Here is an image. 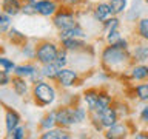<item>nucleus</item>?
<instances>
[{"mask_svg":"<svg viewBox=\"0 0 148 139\" xmlns=\"http://www.w3.org/2000/svg\"><path fill=\"white\" fill-rule=\"evenodd\" d=\"M130 59H131V54L128 53V50L117 48L114 45H108L102 51V62L111 70L123 67Z\"/></svg>","mask_w":148,"mask_h":139,"instance_id":"1","label":"nucleus"},{"mask_svg":"<svg viewBox=\"0 0 148 139\" xmlns=\"http://www.w3.org/2000/svg\"><path fill=\"white\" fill-rule=\"evenodd\" d=\"M32 97L39 105H51L54 104L56 97H57V93H56V88L51 85V83L40 81L32 85Z\"/></svg>","mask_w":148,"mask_h":139,"instance_id":"2","label":"nucleus"},{"mask_svg":"<svg viewBox=\"0 0 148 139\" xmlns=\"http://www.w3.org/2000/svg\"><path fill=\"white\" fill-rule=\"evenodd\" d=\"M59 46L54 42H42L40 45H37L36 48V60L40 65H46V63H53L56 62L59 56Z\"/></svg>","mask_w":148,"mask_h":139,"instance_id":"3","label":"nucleus"},{"mask_svg":"<svg viewBox=\"0 0 148 139\" xmlns=\"http://www.w3.org/2000/svg\"><path fill=\"white\" fill-rule=\"evenodd\" d=\"M91 116H92V124L96 125L97 130H102V128H106L108 130L110 127H113L114 124H117L119 120V113L116 108H111L108 107L106 110L100 111H91Z\"/></svg>","mask_w":148,"mask_h":139,"instance_id":"4","label":"nucleus"},{"mask_svg":"<svg viewBox=\"0 0 148 139\" xmlns=\"http://www.w3.org/2000/svg\"><path fill=\"white\" fill-rule=\"evenodd\" d=\"M53 23L59 31H63V30H68V28L77 25V20H76L74 12L71 11H57L54 14Z\"/></svg>","mask_w":148,"mask_h":139,"instance_id":"5","label":"nucleus"},{"mask_svg":"<svg viewBox=\"0 0 148 139\" xmlns=\"http://www.w3.org/2000/svg\"><path fill=\"white\" fill-rule=\"evenodd\" d=\"M56 120H57V125H59V127L69 128L71 125L76 124V118H74V108L62 107V108L56 110Z\"/></svg>","mask_w":148,"mask_h":139,"instance_id":"6","label":"nucleus"},{"mask_svg":"<svg viewBox=\"0 0 148 139\" xmlns=\"http://www.w3.org/2000/svg\"><path fill=\"white\" fill-rule=\"evenodd\" d=\"M77 81H79L77 71H74L71 68H66V67L60 70V73L57 76V82L60 83V87H63V88H69V87L76 85Z\"/></svg>","mask_w":148,"mask_h":139,"instance_id":"7","label":"nucleus"},{"mask_svg":"<svg viewBox=\"0 0 148 139\" xmlns=\"http://www.w3.org/2000/svg\"><path fill=\"white\" fill-rule=\"evenodd\" d=\"M37 14L43 17H51L59 11V5L56 0H37L36 2Z\"/></svg>","mask_w":148,"mask_h":139,"instance_id":"8","label":"nucleus"},{"mask_svg":"<svg viewBox=\"0 0 148 139\" xmlns=\"http://www.w3.org/2000/svg\"><path fill=\"white\" fill-rule=\"evenodd\" d=\"M92 16H94V19L97 22H102L103 23L106 19L113 17L114 12H113V8H111L110 2H100L96 5L94 11H92Z\"/></svg>","mask_w":148,"mask_h":139,"instance_id":"9","label":"nucleus"},{"mask_svg":"<svg viewBox=\"0 0 148 139\" xmlns=\"http://www.w3.org/2000/svg\"><path fill=\"white\" fill-rule=\"evenodd\" d=\"M18 125H20V116H18L14 110L6 108L5 110V127H6V131L11 134Z\"/></svg>","mask_w":148,"mask_h":139,"instance_id":"10","label":"nucleus"},{"mask_svg":"<svg viewBox=\"0 0 148 139\" xmlns=\"http://www.w3.org/2000/svg\"><path fill=\"white\" fill-rule=\"evenodd\" d=\"M23 3L22 0H2V11L9 14V16H17L22 12Z\"/></svg>","mask_w":148,"mask_h":139,"instance_id":"11","label":"nucleus"},{"mask_svg":"<svg viewBox=\"0 0 148 139\" xmlns=\"http://www.w3.org/2000/svg\"><path fill=\"white\" fill-rule=\"evenodd\" d=\"M62 42V46L68 51H82L86 48V43L83 39H79V37H69V39H63L60 40Z\"/></svg>","mask_w":148,"mask_h":139,"instance_id":"12","label":"nucleus"},{"mask_svg":"<svg viewBox=\"0 0 148 139\" xmlns=\"http://www.w3.org/2000/svg\"><path fill=\"white\" fill-rule=\"evenodd\" d=\"M69 37H79V39H85V37H86V32H85V30H83V28L77 23V25L68 28V30L60 31V34H59V39H60V40L69 39Z\"/></svg>","mask_w":148,"mask_h":139,"instance_id":"13","label":"nucleus"},{"mask_svg":"<svg viewBox=\"0 0 148 139\" xmlns=\"http://www.w3.org/2000/svg\"><path fill=\"white\" fill-rule=\"evenodd\" d=\"M12 90L14 93H16L17 96H26V93L28 90H29V83L26 82V79L25 77H12Z\"/></svg>","mask_w":148,"mask_h":139,"instance_id":"14","label":"nucleus"},{"mask_svg":"<svg viewBox=\"0 0 148 139\" xmlns=\"http://www.w3.org/2000/svg\"><path fill=\"white\" fill-rule=\"evenodd\" d=\"M68 138H71V134L63 127L49 128V130H45V133H42V139H68Z\"/></svg>","mask_w":148,"mask_h":139,"instance_id":"15","label":"nucleus"},{"mask_svg":"<svg viewBox=\"0 0 148 139\" xmlns=\"http://www.w3.org/2000/svg\"><path fill=\"white\" fill-rule=\"evenodd\" d=\"M128 133V127L125 124H114L113 127L108 128V131H106L105 136L106 138H111V139H116V138H125Z\"/></svg>","mask_w":148,"mask_h":139,"instance_id":"16","label":"nucleus"},{"mask_svg":"<svg viewBox=\"0 0 148 139\" xmlns=\"http://www.w3.org/2000/svg\"><path fill=\"white\" fill-rule=\"evenodd\" d=\"M60 70H62V68H60L56 62L42 65V73H43L45 79H49V81H57V76H59Z\"/></svg>","mask_w":148,"mask_h":139,"instance_id":"17","label":"nucleus"},{"mask_svg":"<svg viewBox=\"0 0 148 139\" xmlns=\"http://www.w3.org/2000/svg\"><path fill=\"white\" fill-rule=\"evenodd\" d=\"M131 79L133 81H147L148 79V65L137 63L131 68Z\"/></svg>","mask_w":148,"mask_h":139,"instance_id":"18","label":"nucleus"},{"mask_svg":"<svg viewBox=\"0 0 148 139\" xmlns=\"http://www.w3.org/2000/svg\"><path fill=\"white\" fill-rule=\"evenodd\" d=\"M131 57L137 63H143L148 60V45H136L131 53Z\"/></svg>","mask_w":148,"mask_h":139,"instance_id":"19","label":"nucleus"},{"mask_svg":"<svg viewBox=\"0 0 148 139\" xmlns=\"http://www.w3.org/2000/svg\"><path fill=\"white\" fill-rule=\"evenodd\" d=\"M97 100H99V91H96V90H90L83 94V102L86 104V108L90 111L96 110Z\"/></svg>","mask_w":148,"mask_h":139,"instance_id":"20","label":"nucleus"},{"mask_svg":"<svg viewBox=\"0 0 148 139\" xmlns=\"http://www.w3.org/2000/svg\"><path fill=\"white\" fill-rule=\"evenodd\" d=\"M37 67H34L32 63H25V65H17L16 67V71H14V76H18V77H25V79H29V76L34 73V70Z\"/></svg>","mask_w":148,"mask_h":139,"instance_id":"21","label":"nucleus"},{"mask_svg":"<svg viewBox=\"0 0 148 139\" xmlns=\"http://www.w3.org/2000/svg\"><path fill=\"white\" fill-rule=\"evenodd\" d=\"M111 102H113V99H111L110 94H106V93H99V100H97V105H96V110L94 111L100 113V111L106 110L111 105Z\"/></svg>","mask_w":148,"mask_h":139,"instance_id":"22","label":"nucleus"},{"mask_svg":"<svg viewBox=\"0 0 148 139\" xmlns=\"http://www.w3.org/2000/svg\"><path fill=\"white\" fill-rule=\"evenodd\" d=\"M110 5L113 8L114 16H120L127 11L128 8V0H110Z\"/></svg>","mask_w":148,"mask_h":139,"instance_id":"23","label":"nucleus"},{"mask_svg":"<svg viewBox=\"0 0 148 139\" xmlns=\"http://www.w3.org/2000/svg\"><path fill=\"white\" fill-rule=\"evenodd\" d=\"M8 37H9V40L16 45H23L26 42V36L23 34V32H20L18 30H16V28H11V30H9Z\"/></svg>","mask_w":148,"mask_h":139,"instance_id":"24","label":"nucleus"},{"mask_svg":"<svg viewBox=\"0 0 148 139\" xmlns=\"http://www.w3.org/2000/svg\"><path fill=\"white\" fill-rule=\"evenodd\" d=\"M140 12H142L140 2H139V0H134L133 8L130 9V11H127V20L128 22H136L139 19V16H140Z\"/></svg>","mask_w":148,"mask_h":139,"instance_id":"25","label":"nucleus"},{"mask_svg":"<svg viewBox=\"0 0 148 139\" xmlns=\"http://www.w3.org/2000/svg\"><path fill=\"white\" fill-rule=\"evenodd\" d=\"M137 34L140 39L148 42V17H142L137 20Z\"/></svg>","mask_w":148,"mask_h":139,"instance_id":"26","label":"nucleus"},{"mask_svg":"<svg viewBox=\"0 0 148 139\" xmlns=\"http://www.w3.org/2000/svg\"><path fill=\"white\" fill-rule=\"evenodd\" d=\"M56 124H57V120H56V111H51V113H48L40 120V128L42 130H49V128H54Z\"/></svg>","mask_w":148,"mask_h":139,"instance_id":"27","label":"nucleus"},{"mask_svg":"<svg viewBox=\"0 0 148 139\" xmlns=\"http://www.w3.org/2000/svg\"><path fill=\"white\" fill-rule=\"evenodd\" d=\"M134 93H136V96H137L139 100L148 102V82L136 85V88H134Z\"/></svg>","mask_w":148,"mask_h":139,"instance_id":"28","label":"nucleus"},{"mask_svg":"<svg viewBox=\"0 0 148 139\" xmlns=\"http://www.w3.org/2000/svg\"><path fill=\"white\" fill-rule=\"evenodd\" d=\"M119 28H120V20L117 19V16H113V17L106 19V20L103 22V30H105V32L119 30Z\"/></svg>","mask_w":148,"mask_h":139,"instance_id":"29","label":"nucleus"},{"mask_svg":"<svg viewBox=\"0 0 148 139\" xmlns=\"http://www.w3.org/2000/svg\"><path fill=\"white\" fill-rule=\"evenodd\" d=\"M88 108H83V107H76L74 108V118H76V124H82L88 119Z\"/></svg>","mask_w":148,"mask_h":139,"instance_id":"30","label":"nucleus"},{"mask_svg":"<svg viewBox=\"0 0 148 139\" xmlns=\"http://www.w3.org/2000/svg\"><path fill=\"white\" fill-rule=\"evenodd\" d=\"M0 67H2V70H3V71H6V73H14V71H16L17 65L14 63L11 59L2 56V57H0Z\"/></svg>","mask_w":148,"mask_h":139,"instance_id":"31","label":"nucleus"},{"mask_svg":"<svg viewBox=\"0 0 148 139\" xmlns=\"http://www.w3.org/2000/svg\"><path fill=\"white\" fill-rule=\"evenodd\" d=\"M122 39H123V36L120 34L119 30H114V31L106 32V43H108V45H116L117 42H120Z\"/></svg>","mask_w":148,"mask_h":139,"instance_id":"32","label":"nucleus"},{"mask_svg":"<svg viewBox=\"0 0 148 139\" xmlns=\"http://www.w3.org/2000/svg\"><path fill=\"white\" fill-rule=\"evenodd\" d=\"M11 17L12 16H9V14L2 11V14H0V31H2V32L8 31L9 25H11Z\"/></svg>","mask_w":148,"mask_h":139,"instance_id":"33","label":"nucleus"},{"mask_svg":"<svg viewBox=\"0 0 148 139\" xmlns=\"http://www.w3.org/2000/svg\"><path fill=\"white\" fill-rule=\"evenodd\" d=\"M56 63H57L60 68L66 67V63H68V50L62 48L59 51V56H57V59H56Z\"/></svg>","mask_w":148,"mask_h":139,"instance_id":"34","label":"nucleus"},{"mask_svg":"<svg viewBox=\"0 0 148 139\" xmlns=\"http://www.w3.org/2000/svg\"><path fill=\"white\" fill-rule=\"evenodd\" d=\"M45 76H43V73H42V68H36L34 70V73L29 76V83H37V82H40V81H43Z\"/></svg>","mask_w":148,"mask_h":139,"instance_id":"35","label":"nucleus"},{"mask_svg":"<svg viewBox=\"0 0 148 139\" xmlns=\"http://www.w3.org/2000/svg\"><path fill=\"white\" fill-rule=\"evenodd\" d=\"M22 12L25 14V16H34V14H37L36 3H23Z\"/></svg>","mask_w":148,"mask_h":139,"instance_id":"36","label":"nucleus"},{"mask_svg":"<svg viewBox=\"0 0 148 139\" xmlns=\"http://www.w3.org/2000/svg\"><path fill=\"white\" fill-rule=\"evenodd\" d=\"M25 136H26V128L22 127V125H18V127L9 134V138H12V139H23Z\"/></svg>","mask_w":148,"mask_h":139,"instance_id":"37","label":"nucleus"},{"mask_svg":"<svg viewBox=\"0 0 148 139\" xmlns=\"http://www.w3.org/2000/svg\"><path fill=\"white\" fill-rule=\"evenodd\" d=\"M22 54L25 56L26 59H36V48L34 46H31V45H23V48H22Z\"/></svg>","mask_w":148,"mask_h":139,"instance_id":"38","label":"nucleus"},{"mask_svg":"<svg viewBox=\"0 0 148 139\" xmlns=\"http://www.w3.org/2000/svg\"><path fill=\"white\" fill-rule=\"evenodd\" d=\"M9 74L11 73H6V71H3V70H2V73H0V85H2L3 88L8 87L9 83L12 82V79L9 77Z\"/></svg>","mask_w":148,"mask_h":139,"instance_id":"39","label":"nucleus"},{"mask_svg":"<svg viewBox=\"0 0 148 139\" xmlns=\"http://www.w3.org/2000/svg\"><path fill=\"white\" fill-rule=\"evenodd\" d=\"M139 118H140L142 122L148 124V105L142 107V110H140V114H139Z\"/></svg>","mask_w":148,"mask_h":139,"instance_id":"40","label":"nucleus"},{"mask_svg":"<svg viewBox=\"0 0 148 139\" xmlns=\"http://www.w3.org/2000/svg\"><path fill=\"white\" fill-rule=\"evenodd\" d=\"M63 2L66 3V5H69V6H74V5H79L82 0H63Z\"/></svg>","mask_w":148,"mask_h":139,"instance_id":"41","label":"nucleus"},{"mask_svg":"<svg viewBox=\"0 0 148 139\" xmlns=\"http://www.w3.org/2000/svg\"><path fill=\"white\" fill-rule=\"evenodd\" d=\"M133 138H140V139H148V134H140V133H134L133 134Z\"/></svg>","mask_w":148,"mask_h":139,"instance_id":"42","label":"nucleus"},{"mask_svg":"<svg viewBox=\"0 0 148 139\" xmlns=\"http://www.w3.org/2000/svg\"><path fill=\"white\" fill-rule=\"evenodd\" d=\"M22 2H23V3H36L37 0H22Z\"/></svg>","mask_w":148,"mask_h":139,"instance_id":"43","label":"nucleus"},{"mask_svg":"<svg viewBox=\"0 0 148 139\" xmlns=\"http://www.w3.org/2000/svg\"><path fill=\"white\" fill-rule=\"evenodd\" d=\"M145 3H147V5H148V0H145Z\"/></svg>","mask_w":148,"mask_h":139,"instance_id":"44","label":"nucleus"}]
</instances>
